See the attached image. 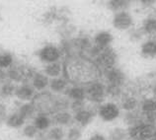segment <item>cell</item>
<instances>
[{"label":"cell","mask_w":156,"mask_h":140,"mask_svg":"<svg viewBox=\"0 0 156 140\" xmlns=\"http://www.w3.org/2000/svg\"><path fill=\"white\" fill-rule=\"evenodd\" d=\"M86 99L93 104L103 103L107 96L106 86L98 81H93L85 86Z\"/></svg>","instance_id":"cell-4"},{"label":"cell","mask_w":156,"mask_h":140,"mask_svg":"<svg viewBox=\"0 0 156 140\" xmlns=\"http://www.w3.org/2000/svg\"><path fill=\"white\" fill-rule=\"evenodd\" d=\"M66 95L72 101H84L86 99L85 88L80 85H74L68 88L66 91Z\"/></svg>","instance_id":"cell-12"},{"label":"cell","mask_w":156,"mask_h":140,"mask_svg":"<svg viewBox=\"0 0 156 140\" xmlns=\"http://www.w3.org/2000/svg\"><path fill=\"white\" fill-rule=\"evenodd\" d=\"M142 30H133L129 33V40L131 42H139L142 39Z\"/></svg>","instance_id":"cell-35"},{"label":"cell","mask_w":156,"mask_h":140,"mask_svg":"<svg viewBox=\"0 0 156 140\" xmlns=\"http://www.w3.org/2000/svg\"><path fill=\"white\" fill-rule=\"evenodd\" d=\"M124 121L125 122L128 124L129 126H133L135 124H138L143 121V116L142 113L137 112L136 110H133V112H126L125 117H124Z\"/></svg>","instance_id":"cell-14"},{"label":"cell","mask_w":156,"mask_h":140,"mask_svg":"<svg viewBox=\"0 0 156 140\" xmlns=\"http://www.w3.org/2000/svg\"><path fill=\"white\" fill-rule=\"evenodd\" d=\"M53 121H55L56 124H59V125H67L69 123H71L72 116L70 113L66 112V110L56 113L55 114V116H53Z\"/></svg>","instance_id":"cell-18"},{"label":"cell","mask_w":156,"mask_h":140,"mask_svg":"<svg viewBox=\"0 0 156 140\" xmlns=\"http://www.w3.org/2000/svg\"><path fill=\"white\" fill-rule=\"evenodd\" d=\"M82 137V131L79 127L73 126L67 132V139L68 140H79Z\"/></svg>","instance_id":"cell-30"},{"label":"cell","mask_w":156,"mask_h":140,"mask_svg":"<svg viewBox=\"0 0 156 140\" xmlns=\"http://www.w3.org/2000/svg\"><path fill=\"white\" fill-rule=\"evenodd\" d=\"M15 94L20 100H23V101L31 100L32 98L35 97L34 96V89H33L30 85H27V84L16 88Z\"/></svg>","instance_id":"cell-13"},{"label":"cell","mask_w":156,"mask_h":140,"mask_svg":"<svg viewBox=\"0 0 156 140\" xmlns=\"http://www.w3.org/2000/svg\"><path fill=\"white\" fill-rule=\"evenodd\" d=\"M62 70H63L62 65L59 62H52V63H48V65L46 67V73L48 76L56 78L57 76L60 75Z\"/></svg>","instance_id":"cell-24"},{"label":"cell","mask_w":156,"mask_h":140,"mask_svg":"<svg viewBox=\"0 0 156 140\" xmlns=\"http://www.w3.org/2000/svg\"><path fill=\"white\" fill-rule=\"evenodd\" d=\"M141 30L144 34H156V19L155 18H148L143 21Z\"/></svg>","instance_id":"cell-25"},{"label":"cell","mask_w":156,"mask_h":140,"mask_svg":"<svg viewBox=\"0 0 156 140\" xmlns=\"http://www.w3.org/2000/svg\"><path fill=\"white\" fill-rule=\"evenodd\" d=\"M64 137V131L61 127H53L48 133V138L50 140H62Z\"/></svg>","instance_id":"cell-29"},{"label":"cell","mask_w":156,"mask_h":140,"mask_svg":"<svg viewBox=\"0 0 156 140\" xmlns=\"http://www.w3.org/2000/svg\"><path fill=\"white\" fill-rule=\"evenodd\" d=\"M35 126L38 128V130H46L50 127L51 121V118L48 117V114H39V116L35 118Z\"/></svg>","instance_id":"cell-20"},{"label":"cell","mask_w":156,"mask_h":140,"mask_svg":"<svg viewBox=\"0 0 156 140\" xmlns=\"http://www.w3.org/2000/svg\"><path fill=\"white\" fill-rule=\"evenodd\" d=\"M70 109L72 110V112L74 114L86 109L85 101H72L70 104Z\"/></svg>","instance_id":"cell-33"},{"label":"cell","mask_w":156,"mask_h":140,"mask_svg":"<svg viewBox=\"0 0 156 140\" xmlns=\"http://www.w3.org/2000/svg\"><path fill=\"white\" fill-rule=\"evenodd\" d=\"M122 86H118V85H110L106 86V94L107 96H109L113 99H117L120 98L122 96Z\"/></svg>","instance_id":"cell-28"},{"label":"cell","mask_w":156,"mask_h":140,"mask_svg":"<svg viewBox=\"0 0 156 140\" xmlns=\"http://www.w3.org/2000/svg\"><path fill=\"white\" fill-rule=\"evenodd\" d=\"M140 110L142 114L156 113V99H145L140 104Z\"/></svg>","instance_id":"cell-23"},{"label":"cell","mask_w":156,"mask_h":140,"mask_svg":"<svg viewBox=\"0 0 156 140\" xmlns=\"http://www.w3.org/2000/svg\"><path fill=\"white\" fill-rule=\"evenodd\" d=\"M37 140H48V135L46 136L44 134H39V135H37Z\"/></svg>","instance_id":"cell-38"},{"label":"cell","mask_w":156,"mask_h":140,"mask_svg":"<svg viewBox=\"0 0 156 140\" xmlns=\"http://www.w3.org/2000/svg\"><path fill=\"white\" fill-rule=\"evenodd\" d=\"M104 75L108 84L110 85H118L122 86L126 81V74L120 68L112 67L104 70Z\"/></svg>","instance_id":"cell-8"},{"label":"cell","mask_w":156,"mask_h":140,"mask_svg":"<svg viewBox=\"0 0 156 140\" xmlns=\"http://www.w3.org/2000/svg\"><path fill=\"white\" fill-rule=\"evenodd\" d=\"M48 85V79L46 75L41 73H36L34 77H33V86L35 89L42 91Z\"/></svg>","instance_id":"cell-21"},{"label":"cell","mask_w":156,"mask_h":140,"mask_svg":"<svg viewBox=\"0 0 156 140\" xmlns=\"http://www.w3.org/2000/svg\"><path fill=\"white\" fill-rule=\"evenodd\" d=\"M60 55L61 51L55 46H46L39 52L41 60L48 63L57 62V60L60 58Z\"/></svg>","instance_id":"cell-9"},{"label":"cell","mask_w":156,"mask_h":140,"mask_svg":"<svg viewBox=\"0 0 156 140\" xmlns=\"http://www.w3.org/2000/svg\"><path fill=\"white\" fill-rule=\"evenodd\" d=\"M133 19L128 11H122L115 13L113 18V26L120 31L129 30V28L133 27Z\"/></svg>","instance_id":"cell-7"},{"label":"cell","mask_w":156,"mask_h":140,"mask_svg":"<svg viewBox=\"0 0 156 140\" xmlns=\"http://www.w3.org/2000/svg\"><path fill=\"white\" fill-rule=\"evenodd\" d=\"M97 113H98V108L96 110L91 109V108H88V109L86 108L84 110H80V112L74 114V121L80 126L85 127L92 122Z\"/></svg>","instance_id":"cell-10"},{"label":"cell","mask_w":156,"mask_h":140,"mask_svg":"<svg viewBox=\"0 0 156 140\" xmlns=\"http://www.w3.org/2000/svg\"><path fill=\"white\" fill-rule=\"evenodd\" d=\"M36 110H35V107L33 106V104H25L23 105L21 108L19 110V114L24 119L29 118V117H32L33 114H35Z\"/></svg>","instance_id":"cell-27"},{"label":"cell","mask_w":156,"mask_h":140,"mask_svg":"<svg viewBox=\"0 0 156 140\" xmlns=\"http://www.w3.org/2000/svg\"><path fill=\"white\" fill-rule=\"evenodd\" d=\"M56 100L57 98L52 96L50 92H42L33 98L32 104L39 114H56Z\"/></svg>","instance_id":"cell-2"},{"label":"cell","mask_w":156,"mask_h":140,"mask_svg":"<svg viewBox=\"0 0 156 140\" xmlns=\"http://www.w3.org/2000/svg\"><path fill=\"white\" fill-rule=\"evenodd\" d=\"M2 79H3V72L0 70V81H1Z\"/></svg>","instance_id":"cell-42"},{"label":"cell","mask_w":156,"mask_h":140,"mask_svg":"<svg viewBox=\"0 0 156 140\" xmlns=\"http://www.w3.org/2000/svg\"><path fill=\"white\" fill-rule=\"evenodd\" d=\"M139 105L138 100L133 96H126L122 100V109L126 112H133L137 109Z\"/></svg>","instance_id":"cell-16"},{"label":"cell","mask_w":156,"mask_h":140,"mask_svg":"<svg viewBox=\"0 0 156 140\" xmlns=\"http://www.w3.org/2000/svg\"><path fill=\"white\" fill-rule=\"evenodd\" d=\"M13 58H12L11 54L9 53H4V54L0 55V67H9Z\"/></svg>","instance_id":"cell-34"},{"label":"cell","mask_w":156,"mask_h":140,"mask_svg":"<svg viewBox=\"0 0 156 140\" xmlns=\"http://www.w3.org/2000/svg\"><path fill=\"white\" fill-rule=\"evenodd\" d=\"M156 127L142 121L138 124L129 126V137L130 140H149L154 134Z\"/></svg>","instance_id":"cell-3"},{"label":"cell","mask_w":156,"mask_h":140,"mask_svg":"<svg viewBox=\"0 0 156 140\" xmlns=\"http://www.w3.org/2000/svg\"><path fill=\"white\" fill-rule=\"evenodd\" d=\"M152 92H153V94L156 96V84L153 85V87H152Z\"/></svg>","instance_id":"cell-40"},{"label":"cell","mask_w":156,"mask_h":140,"mask_svg":"<svg viewBox=\"0 0 156 140\" xmlns=\"http://www.w3.org/2000/svg\"><path fill=\"white\" fill-rule=\"evenodd\" d=\"M149 140H156V130H155V132H154V134L152 135V137H151Z\"/></svg>","instance_id":"cell-41"},{"label":"cell","mask_w":156,"mask_h":140,"mask_svg":"<svg viewBox=\"0 0 156 140\" xmlns=\"http://www.w3.org/2000/svg\"><path fill=\"white\" fill-rule=\"evenodd\" d=\"M113 40V35L111 33L107 31H102L97 33L95 37H94V44H95L96 47L103 49L106 47H109L110 44H112Z\"/></svg>","instance_id":"cell-11"},{"label":"cell","mask_w":156,"mask_h":140,"mask_svg":"<svg viewBox=\"0 0 156 140\" xmlns=\"http://www.w3.org/2000/svg\"><path fill=\"white\" fill-rule=\"evenodd\" d=\"M129 131L126 130L122 127H114L109 132V140H128Z\"/></svg>","instance_id":"cell-15"},{"label":"cell","mask_w":156,"mask_h":140,"mask_svg":"<svg viewBox=\"0 0 156 140\" xmlns=\"http://www.w3.org/2000/svg\"><path fill=\"white\" fill-rule=\"evenodd\" d=\"M117 53L114 51L112 47H106L103 48L101 51V52L99 53L94 61L95 63L98 65L99 68H103V71L106 69L115 67V64L117 62Z\"/></svg>","instance_id":"cell-5"},{"label":"cell","mask_w":156,"mask_h":140,"mask_svg":"<svg viewBox=\"0 0 156 140\" xmlns=\"http://www.w3.org/2000/svg\"><path fill=\"white\" fill-rule=\"evenodd\" d=\"M129 7V1H125V0H112V1L108 2V8L111 11L115 12V13L126 11V8Z\"/></svg>","instance_id":"cell-19"},{"label":"cell","mask_w":156,"mask_h":140,"mask_svg":"<svg viewBox=\"0 0 156 140\" xmlns=\"http://www.w3.org/2000/svg\"><path fill=\"white\" fill-rule=\"evenodd\" d=\"M98 116L104 121H114L120 117V108L113 102L104 103L98 107Z\"/></svg>","instance_id":"cell-6"},{"label":"cell","mask_w":156,"mask_h":140,"mask_svg":"<svg viewBox=\"0 0 156 140\" xmlns=\"http://www.w3.org/2000/svg\"><path fill=\"white\" fill-rule=\"evenodd\" d=\"M5 113H6L5 108H4L2 105H0V117H3L4 114H5Z\"/></svg>","instance_id":"cell-39"},{"label":"cell","mask_w":156,"mask_h":140,"mask_svg":"<svg viewBox=\"0 0 156 140\" xmlns=\"http://www.w3.org/2000/svg\"><path fill=\"white\" fill-rule=\"evenodd\" d=\"M141 54L147 57L156 56V40H147L141 46Z\"/></svg>","instance_id":"cell-17"},{"label":"cell","mask_w":156,"mask_h":140,"mask_svg":"<svg viewBox=\"0 0 156 140\" xmlns=\"http://www.w3.org/2000/svg\"><path fill=\"white\" fill-rule=\"evenodd\" d=\"M155 40H156V36H155Z\"/></svg>","instance_id":"cell-43"},{"label":"cell","mask_w":156,"mask_h":140,"mask_svg":"<svg viewBox=\"0 0 156 140\" xmlns=\"http://www.w3.org/2000/svg\"><path fill=\"white\" fill-rule=\"evenodd\" d=\"M89 140H107V138L104 134L99 133V132H95L90 136Z\"/></svg>","instance_id":"cell-36"},{"label":"cell","mask_w":156,"mask_h":140,"mask_svg":"<svg viewBox=\"0 0 156 140\" xmlns=\"http://www.w3.org/2000/svg\"><path fill=\"white\" fill-rule=\"evenodd\" d=\"M140 3L142 4V6H144V7H150V6H152L153 4H155V1L154 0H142Z\"/></svg>","instance_id":"cell-37"},{"label":"cell","mask_w":156,"mask_h":140,"mask_svg":"<svg viewBox=\"0 0 156 140\" xmlns=\"http://www.w3.org/2000/svg\"><path fill=\"white\" fill-rule=\"evenodd\" d=\"M23 134L28 138H34L38 135V128L35 125L29 124L23 130Z\"/></svg>","instance_id":"cell-31"},{"label":"cell","mask_w":156,"mask_h":140,"mask_svg":"<svg viewBox=\"0 0 156 140\" xmlns=\"http://www.w3.org/2000/svg\"><path fill=\"white\" fill-rule=\"evenodd\" d=\"M50 86H51V89L52 90L53 92H62L64 91L65 89L67 87V81L66 79L64 78H52L50 82Z\"/></svg>","instance_id":"cell-22"},{"label":"cell","mask_w":156,"mask_h":140,"mask_svg":"<svg viewBox=\"0 0 156 140\" xmlns=\"http://www.w3.org/2000/svg\"><path fill=\"white\" fill-rule=\"evenodd\" d=\"M15 91H16V88L13 84L6 83V84H4L1 88V95L3 97H8V96H11Z\"/></svg>","instance_id":"cell-32"},{"label":"cell","mask_w":156,"mask_h":140,"mask_svg":"<svg viewBox=\"0 0 156 140\" xmlns=\"http://www.w3.org/2000/svg\"><path fill=\"white\" fill-rule=\"evenodd\" d=\"M65 79L72 82L75 85H87L95 79L100 74L99 67L89 58L83 56H72L66 59L63 66Z\"/></svg>","instance_id":"cell-1"},{"label":"cell","mask_w":156,"mask_h":140,"mask_svg":"<svg viewBox=\"0 0 156 140\" xmlns=\"http://www.w3.org/2000/svg\"><path fill=\"white\" fill-rule=\"evenodd\" d=\"M25 122V119H24L21 116L18 114H14L10 116L9 117L7 118V125L10 127H13V128H18V127L22 126Z\"/></svg>","instance_id":"cell-26"}]
</instances>
